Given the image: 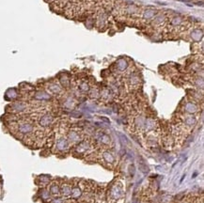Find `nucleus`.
<instances>
[{
    "instance_id": "1",
    "label": "nucleus",
    "mask_w": 204,
    "mask_h": 203,
    "mask_svg": "<svg viewBox=\"0 0 204 203\" xmlns=\"http://www.w3.org/2000/svg\"><path fill=\"white\" fill-rule=\"evenodd\" d=\"M122 196H123V185L120 181L115 182L110 189L109 198L113 201H117L122 198Z\"/></svg>"
},
{
    "instance_id": "2",
    "label": "nucleus",
    "mask_w": 204,
    "mask_h": 203,
    "mask_svg": "<svg viewBox=\"0 0 204 203\" xmlns=\"http://www.w3.org/2000/svg\"><path fill=\"white\" fill-rule=\"evenodd\" d=\"M34 130V126L32 123L28 122V121H25V122H21L18 125V132L21 134L26 135L31 134Z\"/></svg>"
},
{
    "instance_id": "3",
    "label": "nucleus",
    "mask_w": 204,
    "mask_h": 203,
    "mask_svg": "<svg viewBox=\"0 0 204 203\" xmlns=\"http://www.w3.org/2000/svg\"><path fill=\"white\" fill-rule=\"evenodd\" d=\"M56 148L59 151H65L69 149V141L64 137H59L56 142Z\"/></svg>"
},
{
    "instance_id": "4",
    "label": "nucleus",
    "mask_w": 204,
    "mask_h": 203,
    "mask_svg": "<svg viewBox=\"0 0 204 203\" xmlns=\"http://www.w3.org/2000/svg\"><path fill=\"white\" fill-rule=\"evenodd\" d=\"M53 120H54V118H53V117H52V115H50V114H44V115H42V116L40 118L39 124H40L42 127H48V126H50L51 124H52Z\"/></svg>"
},
{
    "instance_id": "5",
    "label": "nucleus",
    "mask_w": 204,
    "mask_h": 203,
    "mask_svg": "<svg viewBox=\"0 0 204 203\" xmlns=\"http://www.w3.org/2000/svg\"><path fill=\"white\" fill-rule=\"evenodd\" d=\"M90 144L88 143L87 141H83V142H80L79 144H78V146L76 147V150L75 151L77 153L79 154H86L88 151H90Z\"/></svg>"
},
{
    "instance_id": "6",
    "label": "nucleus",
    "mask_w": 204,
    "mask_h": 203,
    "mask_svg": "<svg viewBox=\"0 0 204 203\" xmlns=\"http://www.w3.org/2000/svg\"><path fill=\"white\" fill-rule=\"evenodd\" d=\"M81 140V135L76 131H71L68 134V141L72 142V143H76Z\"/></svg>"
},
{
    "instance_id": "7",
    "label": "nucleus",
    "mask_w": 204,
    "mask_h": 203,
    "mask_svg": "<svg viewBox=\"0 0 204 203\" xmlns=\"http://www.w3.org/2000/svg\"><path fill=\"white\" fill-rule=\"evenodd\" d=\"M72 185L69 184H63L60 187V194L63 197L68 198L71 196V192H72Z\"/></svg>"
},
{
    "instance_id": "8",
    "label": "nucleus",
    "mask_w": 204,
    "mask_h": 203,
    "mask_svg": "<svg viewBox=\"0 0 204 203\" xmlns=\"http://www.w3.org/2000/svg\"><path fill=\"white\" fill-rule=\"evenodd\" d=\"M12 110L15 111V112H22L26 108V104L23 102H17V103H14L12 104Z\"/></svg>"
},
{
    "instance_id": "9",
    "label": "nucleus",
    "mask_w": 204,
    "mask_h": 203,
    "mask_svg": "<svg viewBox=\"0 0 204 203\" xmlns=\"http://www.w3.org/2000/svg\"><path fill=\"white\" fill-rule=\"evenodd\" d=\"M97 139H98V141H99L101 144L106 145V146H107V145L110 144V141H111L109 135L105 134H104V133H102V134H100L99 135H98Z\"/></svg>"
},
{
    "instance_id": "10",
    "label": "nucleus",
    "mask_w": 204,
    "mask_h": 203,
    "mask_svg": "<svg viewBox=\"0 0 204 203\" xmlns=\"http://www.w3.org/2000/svg\"><path fill=\"white\" fill-rule=\"evenodd\" d=\"M81 196H82V190H81V188L79 186L76 185L72 188V192H71L70 197H72L74 199H77V198H81Z\"/></svg>"
},
{
    "instance_id": "11",
    "label": "nucleus",
    "mask_w": 204,
    "mask_h": 203,
    "mask_svg": "<svg viewBox=\"0 0 204 203\" xmlns=\"http://www.w3.org/2000/svg\"><path fill=\"white\" fill-rule=\"evenodd\" d=\"M50 95L48 93H46L45 91H38L35 94V99L40 100V101H47L50 99Z\"/></svg>"
},
{
    "instance_id": "12",
    "label": "nucleus",
    "mask_w": 204,
    "mask_h": 203,
    "mask_svg": "<svg viewBox=\"0 0 204 203\" xmlns=\"http://www.w3.org/2000/svg\"><path fill=\"white\" fill-rule=\"evenodd\" d=\"M185 111L189 114H194L198 111V106L197 104H195L194 103H187L185 104V107H184Z\"/></svg>"
},
{
    "instance_id": "13",
    "label": "nucleus",
    "mask_w": 204,
    "mask_h": 203,
    "mask_svg": "<svg viewBox=\"0 0 204 203\" xmlns=\"http://www.w3.org/2000/svg\"><path fill=\"white\" fill-rule=\"evenodd\" d=\"M103 158L104 159L105 161L107 162L108 164H113L115 162V157L114 155L111 153L110 151H104L103 152Z\"/></svg>"
},
{
    "instance_id": "14",
    "label": "nucleus",
    "mask_w": 204,
    "mask_h": 203,
    "mask_svg": "<svg viewBox=\"0 0 204 203\" xmlns=\"http://www.w3.org/2000/svg\"><path fill=\"white\" fill-rule=\"evenodd\" d=\"M49 193H50V195L59 196L60 194V187L59 186V184H51L50 189H49Z\"/></svg>"
},
{
    "instance_id": "15",
    "label": "nucleus",
    "mask_w": 204,
    "mask_h": 203,
    "mask_svg": "<svg viewBox=\"0 0 204 203\" xmlns=\"http://www.w3.org/2000/svg\"><path fill=\"white\" fill-rule=\"evenodd\" d=\"M17 96H18V93H17L15 89H11L6 92L7 100H14L17 98Z\"/></svg>"
},
{
    "instance_id": "16",
    "label": "nucleus",
    "mask_w": 204,
    "mask_h": 203,
    "mask_svg": "<svg viewBox=\"0 0 204 203\" xmlns=\"http://www.w3.org/2000/svg\"><path fill=\"white\" fill-rule=\"evenodd\" d=\"M191 37L194 40H196V42H199L202 39V31L199 29H195L194 31L191 33Z\"/></svg>"
},
{
    "instance_id": "17",
    "label": "nucleus",
    "mask_w": 204,
    "mask_h": 203,
    "mask_svg": "<svg viewBox=\"0 0 204 203\" xmlns=\"http://www.w3.org/2000/svg\"><path fill=\"white\" fill-rule=\"evenodd\" d=\"M144 126L146 128V130L147 131H151L154 129L155 127V121L154 120H151V118H149V120H145V124Z\"/></svg>"
},
{
    "instance_id": "18",
    "label": "nucleus",
    "mask_w": 204,
    "mask_h": 203,
    "mask_svg": "<svg viewBox=\"0 0 204 203\" xmlns=\"http://www.w3.org/2000/svg\"><path fill=\"white\" fill-rule=\"evenodd\" d=\"M117 66H118V69L120 71H125L128 67V63L126 60H124V59H118L117 62Z\"/></svg>"
},
{
    "instance_id": "19",
    "label": "nucleus",
    "mask_w": 204,
    "mask_h": 203,
    "mask_svg": "<svg viewBox=\"0 0 204 203\" xmlns=\"http://www.w3.org/2000/svg\"><path fill=\"white\" fill-rule=\"evenodd\" d=\"M49 90L54 94H59L61 91V87L57 84H51L49 86Z\"/></svg>"
},
{
    "instance_id": "20",
    "label": "nucleus",
    "mask_w": 204,
    "mask_h": 203,
    "mask_svg": "<svg viewBox=\"0 0 204 203\" xmlns=\"http://www.w3.org/2000/svg\"><path fill=\"white\" fill-rule=\"evenodd\" d=\"M196 122H197V120L194 116H189L186 118L184 120V123L187 125V126H194V125L196 124Z\"/></svg>"
},
{
    "instance_id": "21",
    "label": "nucleus",
    "mask_w": 204,
    "mask_h": 203,
    "mask_svg": "<svg viewBox=\"0 0 204 203\" xmlns=\"http://www.w3.org/2000/svg\"><path fill=\"white\" fill-rule=\"evenodd\" d=\"M39 181H40V184L42 185H46L50 182V177L49 176H46V175H42L39 177Z\"/></svg>"
},
{
    "instance_id": "22",
    "label": "nucleus",
    "mask_w": 204,
    "mask_h": 203,
    "mask_svg": "<svg viewBox=\"0 0 204 203\" xmlns=\"http://www.w3.org/2000/svg\"><path fill=\"white\" fill-rule=\"evenodd\" d=\"M155 15V11H152V9H147L144 12V18L145 19H151Z\"/></svg>"
},
{
    "instance_id": "23",
    "label": "nucleus",
    "mask_w": 204,
    "mask_h": 203,
    "mask_svg": "<svg viewBox=\"0 0 204 203\" xmlns=\"http://www.w3.org/2000/svg\"><path fill=\"white\" fill-rule=\"evenodd\" d=\"M40 198H42V199H49L50 198V193L49 191H47L45 190V189H43V190H42V193H40Z\"/></svg>"
},
{
    "instance_id": "24",
    "label": "nucleus",
    "mask_w": 204,
    "mask_h": 203,
    "mask_svg": "<svg viewBox=\"0 0 204 203\" xmlns=\"http://www.w3.org/2000/svg\"><path fill=\"white\" fill-rule=\"evenodd\" d=\"M80 89L82 91H84V92H87V91L88 90V85L86 82H83L82 84L80 85Z\"/></svg>"
},
{
    "instance_id": "25",
    "label": "nucleus",
    "mask_w": 204,
    "mask_h": 203,
    "mask_svg": "<svg viewBox=\"0 0 204 203\" xmlns=\"http://www.w3.org/2000/svg\"><path fill=\"white\" fill-rule=\"evenodd\" d=\"M172 25H175V26H177V25H179V24H181L182 23V19L180 18V17H176V18H174L172 20Z\"/></svg>"
},
{
    "instance_id": "26",
    "label": "nucleus",
    "mask_w": 204,
    "mask_h": 203,
    "mask_svg": "<svg viewBox=\"0 0 204 203\" xmlns=\"http://www.w3.org/2000/svg\"><path fill=\"white\" fill-rule=\"evenodd\" d=\"M138 77L137 76H135V75H134L131 78V84H133V85H137V84H138Z\"/></svg>"
},
{
    "instance_id": "27",
    "label": "nucleus",
    "mask_w": 204,
    "mask_h": 203,
    "mask_svg": "<svg viewBox=\"0 0 204 203\" xmlns=\"http://www.w3.org/2000/svg\"><path fill=\"white\" fill-rule=\"evenodd\" d=\"M51 203H63V199L61 198H56L51 201Z\"/></svg>"
}]
</instances>
